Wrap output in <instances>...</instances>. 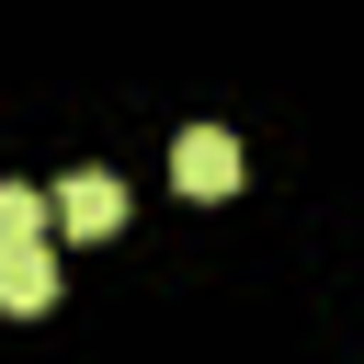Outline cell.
Returning a JSON list of instances; mask_svg holds the SVG:
<instances>
[{"instance_id":"1","label":"cell","mask_w":364,"mask_h":364,"mask_svg":"<svg viewBox=\"0 0 364 364\" xmlns=\"http://www.w3.org/2000/svg\"><path fill=\"white\" fill-rule=\"evenodd\" d=\"M171 182H182L193 205L239 193V136H228V125H182V136H171Z\"/></svg>"},{"instance_id":"2","label":"cell","mask_w":364,"mask_h":364,"mask_svg":"<svg viewBox=\"0 0 364 364\" xmlns=\"http://www.w3.org/2000/svg\"><path fill=\"white\" fill-rule=\"evenodd\" d=\"M46 228H68V239H114V228H125V182H114V171H68V182L46 193Z\"/></svg>"},{"instance_id":"3","label":"cell","mask_w":364,"mask_h":364,"mask_svg":"<svg viewBox=\"0 0 364 364\" xmlns=\"http://www.w3.org/2000/svg\"><path fill=\"white\" fill-rule=\"evenodd\" d=\"M0 307H11V318H46V307H57V250H46V239L0 250Z\"/></svg>"},{"instance_id":"4","label":"cell","mask_w":364,"mask_h":364,"mask_svg":"<svg viewBox=\"0 0 364 364\" xmlns=\"http://www.w3.org/2000/svg\"><path fill=\"white\" fill-rule=\"evenodd\" d=\"M23 239H46V193L34 182H0V250H23Z\"/></svg>"}]
</instances>
